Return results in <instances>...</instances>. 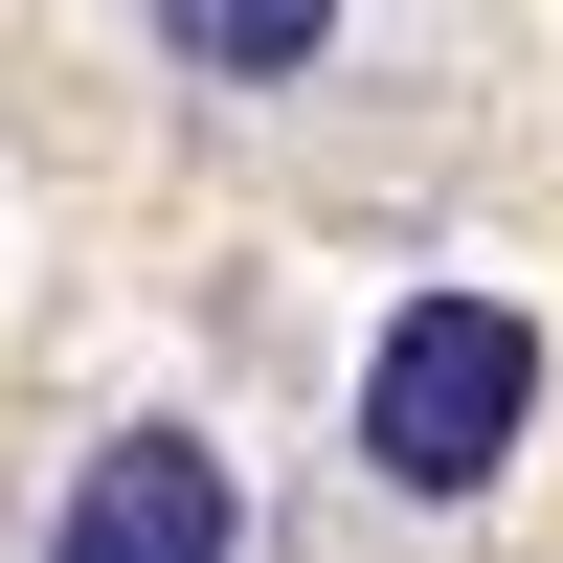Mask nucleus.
<instances>
[{"mask_svg": "<svg viewBox=\"0 0 563 563\" xmlns=\"http://www.w3.org/2000/svg\"><path fill=\"white\" fill-rule=\"evenodd\" d=\"M158 45L203 90H271V68H316V45H339V0H158Z\"/></svg>", "mask_w": 563, "mask_h": 563, "instance_id": "obj_3", "label": "nucleus"}, {"mask_svg": "<svg viewBox=\"0 0 563 563\" xmlns=\"http://www.w3.org/2000/svg\"><path fill=\"white\" fill-rule=\"evenodd\" d=\"M519 429H541V316L519 294H406L384 361H361V474L451 519V496H496Z\"/></svg>", "mask_w": 563, "mask_h": 563, "instance_id": "obj_1", "label": "nucleus"}, {"mask_svg": "<svg viewBox=\"0 0 563 563\" xmlns=\"http://www.w3.org/2000/svg\"><path fill=\"white\" fill-rule=\"evenodd\" d=\"M45 563H249V474H225L203 429H113L45 496Z\"/></svg>", "mask_w": 563, "mask_h": 563, "instance_id": "obj_2", "label": "nucleus"}]
</instances>
